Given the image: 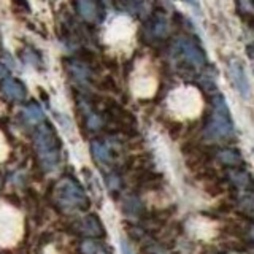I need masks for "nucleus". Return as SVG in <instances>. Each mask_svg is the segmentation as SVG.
<instances>
[{"mask_svg": "<svg viewBox=\"0 0 254 254\" xmlns=\"http://www.w3.org/2000/svg\"><path fill=\"white\" fill-rule=\"evenodd\" d=\"M54 198L64 210H75L84 208L87 203V198L75 181L65 178L59 181L54 189Z\"/></svg>", "mask_w": 254, "mask_h": 254, "instance_id": "nucleus-3", "label": "nucleus"}, {"mask_svg": "<svg viewBox=\"0 0 254 254\" xmlns=\"http://www.w3.org/2000/svg\"><path fill=\"white\" fill-rule=\"evenodd\" d=\"M221 161L226 162V164H237L238 161H240V157H238L237 153H232V151H222V153L219 154Z\"/></svg>", "mask_w": 254, "mask_h": 254, "instance_id": "nucleus-15", "label": "nucleus"}, {"mask_svg": "<svg viewBox=\"0 0 254 254\" xmlns=\"http://www.w3.org/2000/svg\"><path fill=\"white\" fill-rule=\"evenodd\" d=\"M92 149V154L95 157V161L100 162V164H108L111 161V153H110V148L108 145L102 141H94L91 145Z\"/></svg>", "mask_w": 254, "mask_h": 254, "instance_id": "nucleus-8", "label": "nucleus"}, {"mask_svg": "<svg viewBox=\"0 0 254 254\" xmlns=\"http://www.w3.org/2000/svg\"><path fill=\"white\" fill-rule=\"evenodd\" d=\"M6 73V71H5V68L3 67H0V76H3Z\"/></svg>", "mask_w": 254, "mask_h": 254, "instance_id": "nucleus-18", "label": "nucleus"}, {"mask_svg": "<svg viewBox=\"0 0 254 254\" xmlns=\"http://www.w3.org/2000/svg\"><path fill=\"white\" fill-rule=\"evenodd\" d=\"M83 229H84V232L86 234H89V235H100L102 234V230H100V226H99V222L95 218H87L84 219L83 222Z\"/></svg>", "mask_w": 254, "mask_h": 254, "instance_id": "nucleus-11", "label": "nucleus"}, {"mask_svg": "<svg viewBox=\"0 0 254 254\" xmlns=\"http://www.w3.org/2000/svg\"><path fill=\"white\" fill-rule=\"evenodd\" d=\"M153 32H154L156 37H164L165 35V32H167V21L164 18H161V16H156Z\"/></svg>", "mask_w": 254, "mask_h": 254, "instance_id": "nucleus-12", "label": "nucleus"}, {"mask_svg": "<svg viewBox=\"0 0 254 254\" xmlns=\"http://www.w3.org/2000/svg\"><path fill=\"white\" fill-rule=\"evenodd\" d=\"M173 54L177 56L178 59H183L185 62L190 64L192 67H202L205 65V54L203 51L198 48L197 45H194L190 40L188 38H181L178 40L173 46Z\"/></svg>", "mask_w": 254, "mask_h": 254, "instance_id": "nucleus-4", "label": "nucleus"}, {"mask_svg": "<svg viewBox=\"0 0 254 254\" xmlns=\"http://www.w3.org/2000/svg\"><path fill=\"white\" fill-rule=\"evenodd\" d=\"M116 3L121 6V10L126 11H137L138 10V0H116Z\"/></svg>", "mask_w": 254, "mask_h": 254, "instance_id": "nucleus-14", "label": "nucleus"}, {"mask_svg": "<svg viewBox=\"0 0 254 254\" xmlns=\"http://www.w3.org/2000/svg\"><path fill=\"white\" fill-rule=\"evenodd\" d=\"M13 6H14V10H18V11L29 13V3L26 0H13Z\"/></svg>", "mask_w": 254, "mask_h": 254, "instance_id": "nucleus-16", "label": "nucleus"}, {"mask_svg": "<svg viewBox=\"0 0 254 254\" xmlns=\"http://www.w3.org/2000/svg\"><path fill=\"white\" fill-rule=\"evenodd\" d=\"M22 118L30 124H38V123L43 121L45 113L38 105H34V103H32V105H29L22 110Z\"/></svg>", "mask_w": 254, "mask_h": 254, "instance_id": "nucleus-9", "label": "nucleus"}, {"mask_svg": "<svg viewBox=\"0 0 254 254\" xmlns=\"http://www.w3.org/2000/svg\"><path fill=\"white\" fill-rule=\"evenodd\" d=\"M227 73H229V78H230V81H232L234 87L237 89V92L240 94L243 99H250L251 87H250L248 76L245 73L243 64L238 59H230L227 64Z\"/></svg>", "mask_w": 254, "mask_h": 254, "instance_id": "nucleus-5", "label": "nucleus"}, {"mask_svg": "<svg viewBox=\"0 0 254 254\" xmlns=\"http://www.w3.org/2000/svg\"><path fill=\"white\" fill-rule=\"evenodd\" d=\"M68 70L76 79H79V81H84V79L89 76V71H87V68L79 62H70L68 64Z\"/></svg>", "mask_w": 254, "mask_h": 254, "instance_id": "nucleus-10", "label": "nucleus"}, {"mask_svg": "<svg viewBox=\"0 0 254 254\" xmlns=\"http://www.w3.org/2000/svg\"><path fill=\"white\" fill-rule=\"evenodd\" d=\"M81 250L84 254H105V251H103L95 242H84Z\"/></svg>", "mask_w": 254, "mask_h": 254, "instance_id": "nucleus-13", "label": "nucleus"}, {"mask_svg": "<svg viewBox=\"0 0 254 254\" xmlns=\"http://www.w3.org/2000/svg\"><path fill=\"white\" fill-rule=\"evenodd\" d=\"M76 5H78L79 14H81L86 21H91V22L99 21L100 10L95 0H76Z\"/></svg>", "mask_w": 254, "mask_h": 254, "instance_id": "nucleus-7", "label": "nucleus"}, {"mask_svg": "<svg viewBox=\"0 0 254 254\" xmlns=\"http://www.w3.org/2000/svg\"><path fill=\"white\" fill-rule=\"evenodd\" d=\"M234 135V123L230 118L229 107L222 95L213 99V110L205 127V137L210 140H224Z\"/></svg>", "mask_w": 254, "mask_h": 254, "instance_id": "nucleus-2", "label": "nucleus"}, {"mask_svg": "<svg viewBox=\"0 0 254 254\" xmlns=\"http://www.w3.org/2000/svg\"><path fill=\"white\" fill-rule=\"evenodd\" d=\"M121 250H123V254H133V253H132V250H130V246L127 245V242H126V240H123V242H121Z\"/></svg>", "mask_w": 254, "mask_h": 254, "instance_id": "nucleus-17", "label": "nucleus"}, {"mask_svg": "<svg viewBox=\"0 0 254 254\" xmlns=\"http://www.w3.org/2000/svg\"><path fill=\"white\" fill-rule=\"evenodd\" d=\"M2 91L6 95L8 99L11 100H24L27 95L26 87L22 86V83H19L18 79H13V78H8L2 83Z\"/></svg>", "mask_w": 254, "mask_h": 254, "instance_id": "nucleus-6", "label": "nucleus"}, {"mask_svg": "<svg viewBox=\"0 0 254 254\" xmlns=\"http://www.w3.org/2000/svg\"><path fill=\"white\" fill-rule=\"evenodd\" d=\"M103 2H107V3H108V2H110V0H103Z\"/></svg>", "mask_w": 254, "mask_h": 254, "instance_id": "nucleus-19", "label": "nucleus"}, {"mask_svg": "<svg viewBox=\"0 0 254 254\" xmlns=\"http://www.w3.org/2000/svg\"><path fill=\"white\" fill-rule=\"evenodd\" d=\"M35 149L40 159V164L45 170L51 172L59 165L61 157V141L51 126L43 124L35 132L34 137Z\"/></svg>", "mask_w": 254, "mask_h": 254, "instance_id": "nucleus-1", "label": "nucleus"}]
</instances>
